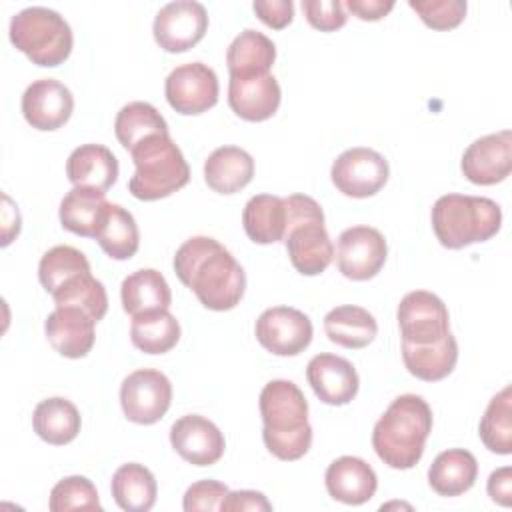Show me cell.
I'll return each instance as SVG.
<instances>
[{
    "label": "cell",
    "instance_id": "obj_1",
    "mask_svg": "<svg viewBox=\"0 0 512 512\" xmlns=\"http://www.w3.org/2000/svg\"><path fill=\"white\" fill-rule=\"evenodd\" d=\"M174 272L200 304L214 312L236 308L246 290L244 268L210 236L188 238L176 250Z\"/></svg>",
    "mask_w": 512,
    "mask_h": 512
},
{
    "label": "cell",
    "instance_id": "obj_2",
    "mask_svg": "<svg viewBox=\"0 0 512 512\" xmlns=\"http://www.w3.org/2000/svg\"><path fill=\"white\" fill-rule=\"evenodd\" d=\"M432 432V410L422 396L402 394L392 400L372 430L376 456L394 470L414 468Z\"/></svg>",
    "mask_w": 512,
    "mask_h": 512
},
{
    "label": "cell",
    "instance_id": "obj_3",
    "mask_svg": "<svg viewBox=\"0 0 512 512\" xmlns=\"http://www.w3.org/2000/svg\"><path fill=\"white\" fill-rule=\"evenodd\" d=\"M262 440L272 456L284 462L302 458L312 444L308 402L290 380H270L260 392Z\"/></svg>",
    "mask_w": 512,
    "mask_h": 512
},
{
    "label": "cell",
    "instance_id": "obj_4",
    "mask_svg": "<svg viewBox=\"0 0 512 512\" xmlns=\"http://www.w3.org/2000/svg\"><path fill=\"white\" fill-rule=\"evenodd\" d=\"M502 226L500 206L484 196L444 194L432 206V230L448 250L486 242Z\"/></svg>",
    "mask_w": 512,
    "mask_h": 512
},
{
    "label": "cell",
    "instance_id": "obj_5",
    "mask_svg": "<svg viewBox=\"0 0 512 512\" xmlns=\"http://www.w3.org/2000/svg\"><path fill=\"white\" fill-rule=\"evenodd\" d=\"M130 156L136 170L128 180V190L138 200L152 202L166 198L190 180L188 162L170 134L144 138L130 150Z\"/></svg>",
    "mask_w": 512,
    "mask_h": 512
},
{
    "label": "cell",
    "instance_id": "obj_6",
    "mask_svg": "<svg viewBox=\"0 0 512 512\" xmlns=\"http://www.w3.org/2000/svg\"><path fill=\"white\" fill-rule=\"evenodd\" d=\"M284 200L288 208V230L284 236L288 258L296 272L318 276L334 258V246L324 226L322 206L306 194H292Z\"/></svg>",
    "mask_w": 512,
    "mask_h": 512
},
{
    "label": "cell",
    "instance_id": "obj_7",
    "mask_svg": "<svg viewBox=\"0 0 512 512\" xmlns=\"http://www.w3.org/2000/svg\"><path fill=\"white\" fill-rule=\"evenodd\" d=\"M10 42L28 56L32 64L52 68L62 64L72 52L70 24L44 6H30L16 12L10 20Z\"/></svg>",
    "mask_w": 512,
    "mask_h": 512
},
{
    "label": "cell",
    "instance_id": "obj_8",
    "mask_svg": "<svg viewBox=\"0 0 512 512\" xmlns=\"http://www.w3.org/2000/svg\"><path fill=\"white\" fill-rule=\"evenodd\" d=\"M172 384L160 370L140 368L128 374L120 386V406L134 424H154L168 412Z\"/></svg>",
    "mask_w": 512,
    "mask_h": 512
},
{
    "label": "cell",
    "instance_id": "obj_9",
    "mask_svg": "<svg viewBox=\"0 0 512 512\" xmlns=\"http://www.w3.org/2000/svg\"><path fill=\"white\" fill-rule=\"evenodd\" d=\"M390 176L388 160L372 148L344 150L330 168L332 184L350 198H368L384 188Z\"/></svg>",
    "mask_w": 512,
    "mask_h": 512
},
{
    "label": "cell",
    "instance_id": "obj_10",
    "mask_svg": "<svg viewBox=\"0 0 512 512\" xmlns=\"http://www.w3.org/2000/svg\"><path fill=\"white\" fill-rule=\"evenodd\" d=\"M218 76L204 62L176 66L164 84V94L172 110L184 116H196L218 102Z\"/></svg>",
    "mask_w": 512,
    "mask_h": 512
},
{
    "label": "cell",
    "instance_id": "obj_11",
    "mask_svg": "<svg viewBox=\"0 0 512 512\" xmlns=\"http://www.w3.org/2000/svg\"><path fill=\"white\" fill-rule=\"evenodd\" d=\"M398 326L402 342L434 344L450 332V316L446 304L432 292H408L398 304Z\"/></svg>",
    "mask_w": 512,
    "mask_h": 512
},
{
    "label": "cell",
    "instance_id": "obj_12",
    "mask_svg": "<svg viewBox=\"0 0 512 512\" xmlns=\"http://www.w3.org/2000/svg\"><path fill=\"white\" fill-rule=\"evenodd\" d=\"M208 30V14L200 2L176 0L162 6L154 18V40L170 52H186L194 48Z\"/></svg>",
    "mask_w": 512,
    "mask_h": 512
},
{
    "label": "cell",
    "instance_id": "obj_13",
    "mask_svg": "<svg viewBox=\"0 0 512 512\" xmlns=\"http://www.w3.org/2000/svg\"><path fill=\"white\" fill-rule=\"evenodd\" d=\"M388 256V246L380 230L372 226H352L338 236L336 264L342 276L348 280L374 278Z\"/></svg>",
    "mask_w": 512,
    "mask_h": 512
},
{
    "label": "cell",
    "instance_id": "obj_14",
    "mask_svg": "<svg viewBox=\"0 0 512 512\" xmlns=\"http://www.w3.org/2000/svg\"><path fill=\"white\" fill-rule=\"evenodd\" d=\"M256 340L276 356H296L312 342L310 318L292 306H274L256 320Z\"/></svg>",
    "mask_w": 512,
    "mask_h": 512
},
{
    "label": "cell",
    "instance_id": "obj_15",
    "mask_svg": "<svg viewBox=\"0 0 512 512\" xmlns=\"http://www.w3.org/2000/svg\"><path fill=\"white\" fill-rule=\"evenodd\" d=\"M460 168L466 180L478 186L506 180L512 170V132L502 130L474 140L464 150Z\"/></svg>",
    "mask_w": 512,
    "mask_h": 512
},
{
    "label": "cell",
    "instance_id": "obj_16",
    "mask_svg": "<svg viewBox=\"0 0 512 512\" xmlns=\"http://www.w3.org/2000/svg\"><path fill=\"white\" fill-rule=\"evenodd\" d=\"M170 444L180 458L194 466L216 464L226 448L220 428L200 414L178 418L170 428Z\"/></svg>",
    "mask_w": 512,
    "mask_h": 512
},
{
    "label": "cell",
    "instance_id": "obj_17",
    "mask_svg": "<svg viewBox=\"0 0 512 512\" xmlns=\"http://www.w3.org/2000/svg\"><path fill=\"white\" fill-rule=\"evenodd\" d=\"M74 110L72 92L54 78L32 82L22 94V114L26 122L42 132L62 128Z\"/></svg>",
    "mask_w": 512,
    "mask_h": 512
},
{
    "label": "cell",
    "instance_id": "obj_18",
    "mask_svg": "<svg viewBox=\"0 0 512 512\" xmlns=\"http://www.w3.org/2000/svg\"><path fill=\"white\" fill-rule=\"evenodd\" d=\"M306 380L314 394L330 406H344L358 394V372L342 356L316 354L306 366Z\"/></svg>",
    "mask_w": 512,
    "mask_h": 512
},
{
    "label": "cell",
    "instance_id": "obj_19",
    "mask_svg": "<svg viewBox=\"0 0 512 512\" xmlns=\"http://www.w3.org/2000/svg\"><path fill=\"white\" fill-rule=\"evenodd\" d=\"M96 320L80 308L64 306L48 314L44 334L50 346L66 358H84L96 340Z\"/></svg>",
    "mask_w": 512,
    "mask_h": 512
},
{
    "label": "cell",
    "instance_id": "obj_20",
    "mask_svg": "<svg viewBox=\"0 0 512 512\" xmlns=\"http://www.w3.org/2000/svg\"><path fill=\"white\" fill-rule=\"evenodd\" d=\"M280 98V84L272 74L230 78L228 104L242 120L262 122L272 118L280 106Z\"/></svg>",
    "mask_w": 512,
    "mask_h": 512
},
{
    "label": "cell",
    "instance_id": "obj_21",
    "mask_svg": "<svg viewBox=\"0 0 512 512\" xmlns=\"http://www.w3.org/2000/svg\"><path fill=\"white\" fill-rule=\"evenodd\" d=\"M328 494L350 506H360L368 502L378 488V478L374 468L356 456H340L336 458L324 476Z\"/></svg>",
    "mask_w": 512,
    "mask_h": 512
},
{
    "label": "cell",
    "instance_id": "obj_22",
    "mask_svg": "<svg viewBox=\"0 0 512 512\" xmlns=\"http://www.w3.org/2000/svg\"><path fill=\"white\" fill-rule=\"evenodd\" d=\"M118 160L102 144H82L66 160V176L72 186L106 192L118 180Z\"/></svg>",
    "mask_w": 512,
    "mask_h": 512
},
{
    "label": "cell",
    "instance_id": "obj_23",
    "mask_svg": "<svg viewBox=\"0 0 512 512\" xmlns=\"http://www.w3.org/2000/svg\"><path fill=\"white\" fill-rule=\"evenodd\" d=\"M108 208L110 202L106 200V192L74 186L62 198L58 216L64 230L84 238H96L98 230L104 224Z\"/></svg>",
    "mask_w": 512,
    "mask_h": 512
},
{
    "label": "cell",
    "instance_id": "obj_24",
    "mask_svg": "<svg viewBox=\"0 0 512 512\" xmlns=\"http://www.w3.org/2000/svg\"><path fill=\"white\" fill-rule=\"evenodd\" d=\"M254 176L252 156L238 146H220L204 162V180L218 194L246 188Z\"/></svg>",
    "mask_w": 512,
    "mask_h": 512
},
{
    "label": "cell",
    "instance_id": "obj_25",
    "mask_svg": "<svg viewBox=\"0 0 512 512\" xmlns=\"http://www.w3.org/2000/svg\"><path fill=\"white\" fill-rule=\"evenodd\" d=\"M246 236L256 244H274L284 240L288 230L286 200L272 194L252 196L242 210Z\"/></svg>",
    "mask_w": 512,
    "mask_h": 512
},
{
    "label": "cell",
    "instance_id": "obj_26",
    "mask_svg": "<svg viewBox=\"0 0 512 512\" xmlns=\"http://www.w3.org/2000/svg\"><path fill=\"white\" fill-rule=\"evenodd\" d=\"M120 298L124 312L134 318L140 314L168 310L172 292L166 278L158 270L142 268L122 280Z\"/></svg>",
    "mask_w": 512,
    "mask_h": 512
},
{
    "label": "cell",
    "instance_id": "obj_27",
    "mask_svg": "<svg viewBox=\"0 0 512 512\" xmlns=\"http://www.w3.org/2000/svg\"><path fill=\"white\" fill-rule=\"evenodd\" d=\"M402 360L406 370L424 382H438L446 378L458 362V342L448 332L434 344L402 342Z\"/></svg>",
    "mask_w": 512,
    "mask_h": 512
},
{
    "label": "cell",
    "instance_id": "obj_28",
    "mask_svg": "<svg viewBox=\"0 0 512 512\" xmlns=\"http://www.w3.org/2000/svg\"><path fill=\"white\" fill-rule=\"evenodd\" d=\"M276 60L274 42L252 28L240 32L226 52V64L230 78H250L270 74V68Z\"/></svg>",
    "mask_w": 512,
    "mask_h": 512
},
{
    "label": "cell",
    "instance_id": "obj_29",
    "mask_svg": "<svg viewBox=\"0 0 512 512\" xmlns=\"http://www.w3.org/2000/svg\"><path fill=\"white\" fill-rule=\"evenodd\" d=\"M478 476V462L464 448L440 452L428 468V484L440 496H460L468 492Z\"/></svg>",
    "mask_w": 512,
    "mask_h": 512
},
{
    "label": "cell",
    "instance_id": "obj_30",
    "mask_svg": "<svg viewBox=\"0 0 512 512\" xmlns=\"http://www.w3.org/2000/svg\"><path fill=\"white\" fill-rule=\"evenodd\" d=\"M324 332L330 342L342 348L360 350L376 338L378 324L368 310L354 304H344L332 308L324 316Z\"/></svg>",
    "mask_w": 512,
    "mask_h": 512
},
{
    "label": "cell",
    "instance_id": "obj_31",
    "mask_svg": "<svg viewBox=\"0 0 512 512\" xmlns=\"http://www.w3.org/2000/svg\"><path fill=\"white\" fill-rule=\"evenodd\" d=\"M32 426L44 442L52 446H64L78 436L82 418L70 400L54 396L36 404Z\"/></svg>",
    "mask_w": 512,
    "mask_h": 512
},
{
    "label": "cell",
    "instance_id": "obj_32",
    "mask_svg": "<svg viewBox=\"0 0 512 512\" xmlns=\"http://www.w3.org/2000/svg\"><path fill=\"white\" fill-rule=\"evenodd\" d=\"M114 502L126 512H148L158 494L154 474L138 462L122 464L112 476Z\"/></svg>",
    "mask_w": 512,
    "mask_h": 512
},
{
    "label": "cell",
    "instance_id": "obj_33",
    "mask_svg": "<svg viewBox=\"0 0 512 512\" xmlns=\"http://www.w3.org/2000/svg\"><path fill=\"white\" fill-rule=\"evenodd\" d=\"M130 340L144 354H164L178 344L180 324L168 310L140 314L132 318Z\"/></svg>",
    "mask_w": 512,
    "mask_h": 512
},
{
    "label": "cell",
    "instance_id": "obj_34",
    "mask_svg": "<svg viewBox=\"0 0 512 512\" xmlns=\"http://www.w3.org/2000/svg\"><path fill=\"white\" fill-rule=\"evenodd\" d=\"M118 142L130 152L138 142L154 134H170L164 116L148 102H128L120 108L114 120Z\"/></svg>",
    "mask_w": 512,
    "mask_h": 512
},
{
    "label": "cell",
    "instance_id": "obj_35",
    "mask_svg": "<svg viewBox=\"0 0 512 512\" xmlns=\"http://www.w3.org/2000/svg\"><path fill=\"white\" fill-rule=\"evenodd\" d=\"M96 240L112 260L132 258L140 246V232L134 216L124 206L110 204Z\"/></svg>",
    "mask_w": 512,
    "mask_h": 512
},
{
    "label": "cell",
    "instance_id": "obj_36",
    "mask_svg": "<svg viewBox=\"0 0 512 512\" xmlns=\"http://www.w3.org/2000/svg\"><path fill=\"white\" fill-rule=\"evenodd\" d=\"M56 308L72 306L90 314L96 322L106 316L108 310V294L100 280L92 276V272H82L66 280L54 294Z\"/></svg>",
    "mask_w": 512,
    "mask_h": 512
},
{
    "label": "cell",
    "instance_id": "obj_37",
    "mask_svg": "<svg viewBox=\"0 0 512 512\" xmlns=\"http://www.w3.org/2000/svg\"><path fill=\"white\" fill-rule=\"evenodd\" d=\"M482 444L494 454L512 452V390L504 386L490 402L478 428Z\"/></svg>",
    "mask_w": 512,
    "mask_h": 512
},
{
    "label": "cell",
    "instance_id": "obj_38",
    "mask_svg": "<svg viewBox=\"0 0 512 512\" xmlns=\"http://www.w3.org/2000/svg\"><path fill=\"white\" fill-rule=\"evenodd\" d=\"M90 272L88 258L72 246H54L40 258L38 278L48 294H54L66 280Z\"/></svg>",
    "mask_w": 512,
    "mask_h": 512
},
{
    "label": "cell",
    "instance_id": "obj_39",
    "mask_svg": "<svg viewBox=\"0 0 512 512\" xmlns=\"http://www.w3.org/2000/svg\"><path fill=\"white\" fill-rule=\"evenodd\" d=\"M48 508L52 512L66 510H102L96 486L86 476L62 478L50 492Z\"/></svg>",
    "mask_w": 512,
    "mask_h": 512
},
{
    "label": "cell",
    "instance_id": "obj_40",
    "mask_svg": "<svg viewBox=\"0 0 512 512\" xmlns=\"http://www.w3.org/2000/svg\"><path fill=\"white\" fill-rule=\"evenodd\" d=\"M408 6L434 30H452L466 16L464 0H410Z\"/></svg>",
    "mask_w": 512,
    "mask_h": 512
},
{
    "label": "cell",
    "instance_id": "obj_41",
    "mask_svg": "<svg viewBox=\"0 0 512 512\" xmlns=\"http://www.w3.org/2000/svg\"><path fill=\"white\" fill-rule=\"evenodd\" d=\"M308 24L320 32H334L348 20L340 0H302Z\"/></svg>",
    "mask_w": 512,
    "mask_h": 512
},
{
    "label": "cell",
    "instance_id": "obj_42",
    "mask_svg": "<svg viewBox=\"0 0 512 512\" xmlns=\"http://www.w3.org/2000/svg\"><path fill=\"white\" fill-rule=\"evenodd\" d=\"M228 486L218 480H200L194 482L182 500V506L186 512H198V510H220L224 498L228 496Z\"/></svg>",
    "mask_w": 512,
    "mask_h": 512
},
{
    "label": "cell",
    "instance_id": "obj_43",
    "mask_svg": "<svg viewBox=\"0 0 512 512\" xmlns=\"http://www.w3.org/2000/svg\"><path fill=\"white\" fill-rule=\"evenodd\" d=\"M256 16L270 28L282 30L294 18V4L292 0H256L252 4Z\"/></svg>",
    "mask_w": 512,
    "mask_h": 512
},
{
    "label": "cell",
    "instance_id": "obj_44",
    "mask_svg": "<svg viewBox=\"0 0 512 512\" xmlns=\"http://www.w3.org/2000/svg\"><path fill=\"white\" fill-rule=\"evenodd\" d=\"M222 512H244V510H252V512H270L272 504L268 502V498L262 492L256 490H236V492H228V496L224 498Z\"/></svg>",
    "mask_w": 512,
    "mask_h": 512
},
{
    "label": "cell",
    "instance_id": "obj_45",
    "mask_svg": "<svg viewBox=\"0 0 512 512\" xmlns=\"http://www.w3.org/2000/svg\"><path fill=\"white\" fill-rule=\"evenodd\" d=\"M488 496L500 504V506H510L512 504V468L502 466L494 470L488 478Z\"/></svg>",
    "mask_w": 512,
    "mask_h": 512
},
{
    "label": "cell",
    "instance_id": "obj_46",
    "mask_svg": "<svg viewBox=\"0 0 512 512\" xmlns=\"http://www.w3.org/2000/svg\"><path fill=\"white\" fill-rule=\"evenodd\" d=\"M346 8L360 20L376 22L394 8V2L392 0H346Z\"/></svg>",
    "mask_w": 512,
    "mask_h": 512
}]
</instances>
